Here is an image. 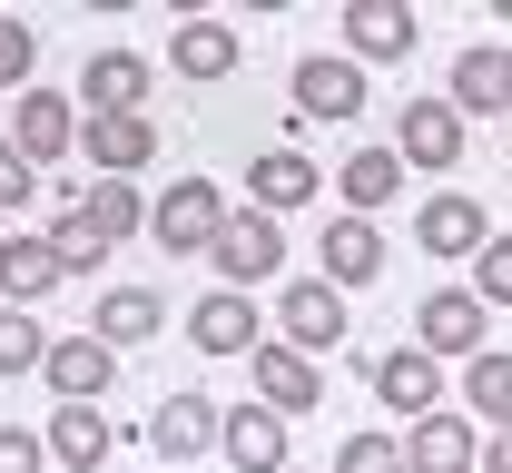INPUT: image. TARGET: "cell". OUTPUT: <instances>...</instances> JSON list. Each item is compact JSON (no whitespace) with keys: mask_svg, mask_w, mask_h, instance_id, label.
I'll return each instance as SVG.
<instances>
[{"mask_svg":"<svg viewBox=\"0 0 512 473\" xmlns=\"http://www.w3.org/2000/svg\"><path fill=\"white\" fill-rule=\"evenodd\" d=\"M79 148H89L109 178H138V168L158 158V129H148V109H99V119L79 129Z\"/></svg>","mask_w":512,"mask_h":473,"instance_id":"9a60e30c","label":"cell"},{"mask_svg":"<svg viewBox=\"0 0 512 473\" xmlns=\"http://www.w3.org/2000/svg\"><path fill=\"white\" fill-rule=\"evenodd\" d=\"M40 375H50V395H60V405H99V395L119 385V345H99V336H60Z\"/></svg>","mask_w":512,"mask_h":473,"instance_id":"ba28073f","label":"cell"},{"mask_svg":"<svg viewBox=\"0 0 512 473\" xmlns=\"http://www.w3.org/2000/svg\"><path fill=\"white\" fill-rule=\"evenodd\" d=\"M60 286V247L50 237H0V296L10 306H30V296H50Z\"/></svg>","mask_w":512,"mask_h":473,"instance_id":"cb8c5ba5","label":"cell"},{"mask_svg":"<svg viewBox=\"0 0 512 473\" xmlns=\"http://www.w3.org/2000/svg\"><path fill=\"white\" fill-rule=\"evenodd\" d=\"M30 188H40V168L20 158V138H0V207H20Z\"/></svg>","mask_w":512,"mask_h":473,"instance_id":"e575fe53","label":"cell"},{"mask_svg":"<svg viewBox=\"0 0 512 473\" xmlns=\"http://www.w3.org/2000/svg\"><path fill=\"white\" fill-rule=\"evenodd\" d=\"M404 178H414V168H404V148H355V158L335 168V188H345V217H375L384 198H404Z\"/></svg>","mask_w":512,"mask_h":473,"instance_id":"44dd1931","label":"cell"},{"mask_svg":"<svg viewBox=\"0 0 512 473\" xmlns=\"http://www.w3.org/2000/svg\"><path fill=\"white\" fill-rule=\"evenodd\" d=\"M50 464V434H20V424H0V473H40Z\"/></svg>","mask_w":512,"mask_h":473,"instance_id":"836d02e7","label":"cell"},{"mask_svg":"<svg viewBox=\"0 0 512 473\" xmlns=\"http://www.w3.org/2000/svg\"><path fill=\"white\" fill-rule=\"evenodd\" d=\"M89 227H99L109 247H128V237L148 227V207H138V178H99V188H89Z\"/></svg>","mask_w":512,"mask_h":473,"instance_id":"83f0119b","label":"cell"},{"mask_svg":"<svg viewBox=\"0 0 512 473\" xmlns=\"http://www.w3.org/2000/svg\"><path fill=\"white\" fill-rule=\"evenodd\" d=\"M355 109H365V69L345 60V50L296 60V119H355Z\"/></svg>","mask_w":512,"mask_h":473,"instance_id":"9c48e42d","label":"cell"},{"mask_svg":"<svg viewBox=\"0 0 512 473\" xmlns=\"http://www.w3.org/2000/svg\"><path fill=\"white\" fill-rule=\"evenodd\" d=\"M276 345H296V355L345 345V296H335L325 276H286V296H276Z\"/></svg>","mask_w":512,"mask_h":473,"instance_id":"277c9868","label":"cell"},{"mask_svg":"<svg viewBox=\"0 0 512 473\" xmlns=\"http://www.w3.org/2000/svg\"><path fill=\"white\" fill-rule=\"evenodd\" d=\"M50 247H60V276H89L109 257V237L89 227V207H60V227H50Z\"/></svg>","mask_w":512,"mask_h":473,"instance_id":"f546056e","label":"cell"},{"mask_svg":"<svg viewBox=\"0 0 512 473\" xmlns=\"http://www.w3.org/2000/svg\"><path fill=\"white\" fill-rule=\"evenodd\" d=\"M227 217H237V207L217 198V178H178V188L148 198V237H158L168 257H207V247L227 237Z\"/></svg>","mask_w":512,"mask_h":473,"instance_id":"6da1fadb","label":"cell"},{"mask_svg":"<svg viewBox=\"0 0 512 473\" xmlns=\"http://www.w3.org/2000/svg\"><path fill=\"white\" fill-rule=\"evenodd\" d=\"M40 434H50V454H60V473H99L109 454H119V424H109L99 405H60L50 424H40Z\"/></svg>","mask_w":512,"mask_h":473,"instance_id":"d6986e66","label":"cell"},{"mask_svg":"<svg viewBox=\"0 0 512 473\" xmlns=\"http://www.w3.org/2000/svg\"><path fill=\"white\" fill-rule=\"evenodd\" d=\"M365 375H375V395L404 424H424V414H444V365L424 355V345H394V355H365Z\"/></svg>","mask_w":512,"mask_h":473,"instance_id":"8992f818","label":"cell"},{"mask_svg":"<svg viewBox=\"0 0 512 473\" xmlns=\"http://www.w3.org/2000/svg\"><path fill=\"white\" fill-rule=\"evenodd\" d=\"M316 198V158L306 148H266L247 168V207H266V217H286V207H306Z\"/></svg>","mask_w":512,"mask_h":473,"instance_id":"7402d4cb","label":"cell"},{"mask_svg":"<svg viewBox=\"0 0 512 473\" xmlns=\"http://www.w3.org/2000/svg\"><path fill=\"white\" fill-rule=\"evenodd\" d=\"M483 316H493V306H483L473 286H434V296L414 306V345H424L434 365H444V355L473 365V355H493V345H483Z\"/></svg>","mask_w":512,"mask_h":473,"instance_id":"3957f363","label":"cell"},{"mask_svg":"<svg viewBox=\"0 0 512 473\" xmlns=\"http://www.w3.org/2000/svg\"><path fill=\"white\" fill-rule=\"evenodd\" d=\"M217 434H227V414L207 405V395H168V405L148 414V444H158L168 464H188V454H217Z\"/></svg>","mask_w":512,"mask_h":473,"instance_id":"e0dca14e","label":"cell"},{"mask_svg":"<svg viewBox=\"0 0 512 473\" xmlns=\"http://www.w3.org/2000/svg\"><path fill=\"white\" fill-rule=\"evenodd\" d=\"M394 148H404V168H463V109L453 99H414Z\"/></svg>","mask_w":512,"mask_h":473,"instance_id":"4fadbf2b","label":"cell"},{"mask_svg":"<svg viewBox=\"0 0 512 473\" xmlns=\"http://www.w3.org/2000/svg\"><path fill=\"white\" fill-rule=\"evenodd\" d=\"M483 473H512V434H493V444H483Z\"/></svg>","mask_w":512,"mask_h":473,"instance_id":"d590c367","label":"cell"},{"mask_svg":"<svg viewBox=\"0 0 512 473\" xmlns=\"http://www.w3.org/2000/svg\"><path fill=\"white\" fill-rule=\"evenodd\" d=\"M79 129H89V119H79V109H69L60 89H20V158H30V168H60L69 148H79Z\"/></svg>","mask_w":512,"mask_h":473,"instance_id":"30bf717a","label":"cell"},{"mask_svg":"<svg viewBox=\"0 0 512 473\" xmlns=\"http://www.w3.org/2000/svg\"><path fill=\"white\" fill-rule=\"evenodd\" d=\"M335 473H414V464H404L394 434H345V444H335Z\"/></svg>","mask_w":512,"mask_h":473,"instance_id":"4dcf8cb0","label":"cell"},{"mask_svg":"<svg viewBox=\"0 0 512 473\" xmlns=\"http://www.w3.org/2000/svg\"><path fill=\"white\" fill-rule=\"evenodd\" d=\"M217 454H227L237 473H286V414H276V405H227Z\"/></svg>","mask_w":512,"mask_h":473,"instance_id":"2e32d148","label":"cell"},{"mask_svg":"<svg viewBox=\"0 0 512 473\" xmlns=\"http://www.w3.org/2000/svg\"><path fill=\"white\" fill-rule=\"evenodd\" d=\"M453 109H512V50H463L453 60Z\"/></svg>","mask_w":512,"mask_h":473,"instance_id":"484cf974","label":"cell"},{"mask_svg":"<svg viewBox=\"0 0 512 473\" xmlns=\"http://www.w3.org/2000/svg\"><path fill=\"white\" fill-rule=\"evenodd\" d=\"M247 375H256V405H276V414H316L325 405V365L296 355V345H276V336L247 355Z\"/></svg>","mask_w":512,"mask_h":473,"instance_id":"52a82bcc","label":"cell"},{"mask_svg":"<svg viewBox=\"0 0 512 473\" xmlns=\"http://www.w3.org/2000/svg\"><path fill=\"white\" fill-rule=\"evenodd\" d=\"M79 89H89V119H99V109H138V89H148V60H138V50H89Z\"/></svg>","mask_w":512,"mask_h":473,"instance_id":"d4e9b609","label":"cell"},{"mask_svg":"<svg viewBox=\"0 0 512 473\" xmlns=\"http://www.w3.org/2000/svg\"><path fill=\"white\" fill-rule=\"evenodd\" d=\"M30 60H40V30L0 10V89H20V79H30Z\"/></svg>","mask_w":512,"mask_h":473,"instance_id":"1f68e13d","label":"cell"},{"mask_svg":"<svg viewBox=\"0 0 512 473\" xmlns=\"http://www.w3.org/2000/svg\"><path fill=\"white\" fill-rule=\"evenodd\" d=\"M256 326H266V316H256L247 296H237V286H207V296H197V316H188V336H197V355H256Z\"/></svg>","mask_w":512,"mask_h":473,"instance_id":"5bb4252c","label":"cell"},{"mask_svg":"<svg viewBox=\"0 0 512 473\" xmlns=\"http://www.w3.org/2000/svg\"><path fill=\"white\" fill-rule=\"evenodd\" d=\"M414 237L434 247V257H483L493 247V217H483V198H463V188H444V198H424V217H414Z\"/></svg>","mask_w":512,"mask_h":473,"instance_id":"8fae6325","label":"cell"},{"mask_svg":"<svg viewBox=\"0 0 512 473\" xmlns=\"http://www.w3.org/2000/svg\"><path fill=\"white\" fill-rule=\"evenodd\" d=\"M316 247H325V286H335V296H345V286H375V276H384V237H375V217H335Z\"/></svg>","mask_w":512,"mask_h":473,"instance_id":"ffe728a7","label":"cell"},{"mask_svg":"<svg viewBox=\"0 0 512 473\" xmlns=\"http://www.w3.org/2000/svg\"><path fill=\"white\" fill-rule=\"evenodd\" d=\"M473 296H483V306H512V237H493V247L473 257Z\"/></svg>","mask_w":512,"mask_h":473,"instance_id":"d6a6232c","label":"cell"},{"mask_svg":"<svg viewBox=\"0 0 512 473\" xmlns=\"http://www.w3.org/2000/svg\"><path fill=\"white\" fill-rule=\"evenodd\" d=\"M404 464L414 473H483V434H473V414H424L414 434H404Z\"/></svg>","mask_w":512,"mask_h":473,"instance_id":"7c38bea8","label":"cell"},{"mask_svg":"<svg viewBox=\"0 0 512 473\" xmlns=\"http://www.w3.org/2000/svg\"><path fill=\"white\" fill-rule=\"evenodd\" d=\"M414 10L404 0H345V60L355 69H394V60H414Z\"/></svg>","mask_w":512,"mask_h":473,"instance_id":"5b68a950","label":"cell"},{"mask_svg":"<svg viewBox=\"0 0 512 473\" xmlns=\"http://www.w3.org/2000/svg\"><path fill=\"white\" fill-rule=\"evenodd\" d=\"M207 257H217V276L247 296V286H266V276L286 267V217H266V207H237V217H227V237H217Z\"/></svg>","mask_w":512,"mask_h":473,"instance_id":"7a4b0ae2","label":"cell"},{"mask_svg":"<svg viewBox=\"0 0 512 473\" xmlns=\"http://www.w3.org/2000/svg\"><path fill=\"white\" fill-rule=\"evenodd\" d=\"M463 405L483 414L493 434H512V355H473L463 365Z\"/></svg>","mask_w":512,"mask_h":473,"instance_id":"4316f807","label":"cell"},{"mask_svg":"<svg viewBox=\"0 0 512 473\" xmlns=\"http://www.w3.org/2000/svg\"><path fill=\"white\" fill-rule=\"evenodd\" d=\"M158 326H168V306H158V286H109V296H99V316H89V336L99 345H148L158 336Z\"/></svg>","mask_w":512,"mask_h":473,"instance_id":"603a6c76","label":"cell"},{"mask_svg":"<svg viewBox=\"0 0 512 473\" xmlns=\"http://www.w3.org/2000/svg\"><path fill=\"white\" fill-rule=\"evenodd\" d=\"M168 69L197 79V89H217V79L237 69V30H227V20H207V10H188V20H178V40H168Z\"/></svg>","mask_w":512,"mask_h":473,"instance_id":"ac0fdd59","label":"cell"},{"mask_svg":"<svg viewBox=\"0 0 512 473\" xmlns=\"http://www.w3.org/2000/svg\"><path fill=\"white\" fill-rule=\"evenodd\" d=\"M50 365V326L30 306H0V375H40Z\"/></svg>","mask_w":512,"mask_h":473,"instance_id":"f1b7e54d","label":"cell"}]
</instances>
